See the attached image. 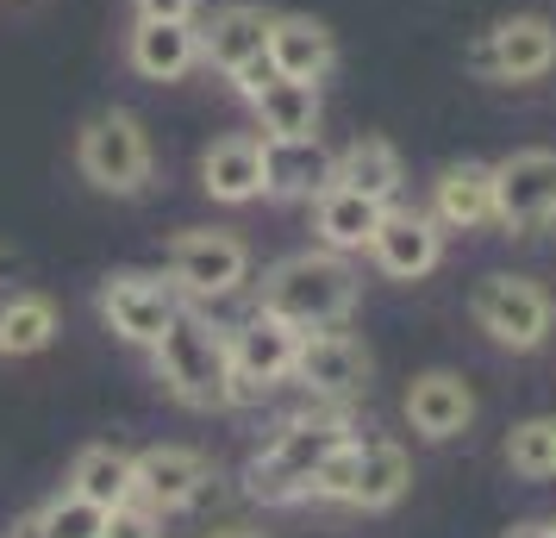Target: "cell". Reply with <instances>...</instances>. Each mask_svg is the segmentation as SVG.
I'll list each match as a JSON object with an SVG mask.
<instances>
[{
    "label": "cell",
    "instance_id": "obj_1",
    "mask_svg": "<svg viewBox=\"0 0 556 538\" xmlns=\"http://www.w3.org/2000/svg\"><path fill=\"white\" fill-rule=\"evenodd\" d=\"M156 351V376L176 395L181 408H231V333H219L206 313L176 308V320L163 326Z\"/></svg>",
    "mask_w": 556,
    "mask_h": 538
},
{
    "label": "cell",
    "instance_id": "obj_2",
    "mask_svg": "<svg viewBox=\"0 0 556 538\" xmlns=\"http://www.w3.org/2000/svg\"><path fill=\"white\" fill-rule=\"evenodd\" d=\"M263 308L301 333H326L356 308V270L338 251H294L263 276Z\"/></svg>",
    "mask_w": 556,
    "mask_h": 538
},
{
    "label": "cell",
    "instance_id": "obj_3",
    "mask_svg": "<svg viewBox=\"0 0 556 538\" xmlns=\"http://www.w3.org/2000/svg\"><path fill=\"white\" fill-rule=\"evenodd\" d=\"M344 438H351V426H344L338 413H313V420H294V426H281L276 445H269V451L251 463V495H256V501H269V508L313 495V476H319V463H326L331 451L344 445Z\"/></svg>",
    "mask_w": 556,
    "mask_h": 538
},
{
    "label": "cell",
    "instance_id": "obj_4",
    "mask_svg": "<svg viewBox=\"0 0 556 538\" xmlns=\"http://www.w3.org/2000/svg\"><path fill=\"white\" fill-rule=\"evenodd\" d=\"M413 483V463H406L401 445H388V438H344L326 463H319V476H313V495L319 501H344V508H394Z\"/></svg>",
    "mask_w": 556,
    "mask_h": 538
},
{
    "label": "cell",
    "instance_id": "obj_5",
    "mask_svg": "<svg viewBox=\"0 0 556 538\" xmlns=\"http://www.w3.org/2000/svg\"><path fill=\"white\" fill-rule=\"evenodd\" d=\"M76 163L81 176L94 182L101 195H138L156 170V151H151V132L138 113L113 107V113H94L76 138Z\"/></svg>",
    "mask_w": 556,
    "mask_h": 538
},
{
    "label": "cell",
    "instance_id": "obj_6",
    "mask_svg": "<svg viewBox=\"0 0 556 538\" xmlns=\"http://www.w3.org/2000/svg\"><path fill=\"white\" fill-rule=\"evenodd\" d=\"M469 313H476V326L494 345H506V351H538L544 338H551V295L538 283H526V276H481L476 288H469Z\"/></svg>",
    "mask_w": 556,
    "mask_h": 538
},
{
    "label": "cell",
    "instance_id": "obj_7",
    "mask_svg": "<svg viewBox=\"0 0 556 538\" xmlns=\"http://www.w3.org/2000/svg\"><path fill=\"white\" fill-rule=\"evenodd\" d=\"M251 276V251L238 232H219V226H194V232H176L169 245V283L194 301H226L238 295Z\"/></svg>",
    "mask_w": 556,
    "mask_h": 538
},
{
    "label": "cell",
    "instance_id": "obj_8",
    "mask_svg": "<svg viewBox=\"0 0 556 538\" xmlns=\"http://www.w3.org/2000/svg\"><path fill=\"white\" fill-rule=\"evenodd\" d=\"M294 351H301V326L276 320L269 308H256L238 333H231V408H251L269 388L294 370Z\"/></svg>",
    "mask_w": 556,
    "mask_h": 538
},
{
    "label": "cell",
    "instance_id": "obj_9",
    "mask_svg": "<svg viewBox=\"0 0 556 538\" xmlns=\"http://www.w3.org/2000/svg\"><path fill=\"white\" fill-rule=\"evenodd\" d=\"M494 220L519 238L556 226V151H513L494 163Z\"/></svg>",
    "mask_w": 556,
    "mask_h": 538
},
{
    "label": "cell",
    "instance_id": "obj_10",
    "mask_svg": "<svg viewBox=\"0 0 556 538\" xmlns=\"http://www.w3.org/2000/svg\"><path fill=\"white\" fill-rule=\"evenodd\" d=\"M469 70L494 82H538L556 70V26L544 13H513L469 51Z\"/></svg>",
    "mask_w": 556,
    "mask_h": 538
},
{
    "label": "cell",
    "instance_id": "obj_11",
    "mask_svg": "<svg viewBox=\"0 0 556 538\" xmlns=\"http://www.w3.org/2000/svg\"><path fill=\"white\" fill-rule=\"evenodd\" d=\"M101 320L126 345H156L163 326L176 320V283H163L151 270H119L101 288Z\"/></svg>",
    "mask_w": 556,
    "mask_h": 538
},
{
    "label": "cell",
    "instance_id": "obj_12",
    "mask_svg": "<svg viewBox=\"0 0 556 538\" xmlns=\"http://www.w3.org/2000/svg\"><path fill=\"white\" fill-rule=\"evenodd\" d=\"M206 483H213V470H206V458L188 451V445H151V451L131 458V495L156 513L188 508Z\"/></svg>",
    "mask_w": 556,
    "mask_h": 538
},
{
    "label": "cell",
    "instance_id": "obj_13",
    "mask_svg": "<svg viewBox=\"0 0 556 538\" xmlns=\"http://www.w3.org/2000/svg\"><path fill=\"white\" fill-rule=\"evenodd\" d=\"M369 251H376L381 276H394V283H419L431 276L438 263H444V226L431 220V213H381L376 238H369Z\"/></svg>",
    "mask_w": 556,
    "mask_h": 538
},
{
    "label": "cell",
    "instance_id": "obj_14",
    "mask_svg": "<svg viewBox=\"0 0 556 538\" xmlns=\"http://www.w3.org/2000/svg\"><path fill=\"white\" fill-rule=\"evenodd\" d=\"M301 388L326 395V401H344L369 383V351L344 333H301V351H294V370H288Z\"/></svg>",
    "mask_w": 556,
    "mask_h": 538
},
{
    "label": "cell",
    "instance_id": "obj_15",
    "mask_svg": "<svg viewBox=\"0 0 556 538\" xmlns=\"http://www.w3.org/2000/svg\"><path fill=\"white\" fill-rule=\"evenodd\" d=\"M269 70L288 82H326L331 63H338V38H331L326 20L313 13H276L269 20Z\"/></svg>",
    "mask_w": 556,
    "mask_h": 538
},
{
    "label": "cell",
    "instance_id": "obj_16",
    "mask_svg": "<svg viewBox=\"0 0 556 538\" xmlns=\"http://www.w3.org/2000/svg\"><path fill=\"white\" fill-rule=\"evenodd\" d=\"M269 7H251V0H238V7H219L213 13V26L201 32V57L219 70V76H238V70H251L263 63L269 51Z\"/></svg>",
    "mask_w": 556,
    "mask_h": 538
},
{
    "label": "cell",
    "instance_id": "obj_17",
    "mask_svg": "<svg viewBox=\"0 0 556 538\" xmlns=\"http://www.w3.org/2000/svg\"><path fill=\"white\" fill-rule=\"evenodd\" d=\"M331 163L319 138H263V195L276 201H313L331 188Z\"/></svg>",
    "mask_w": 556,
    "mask_h": 538
},
{
    "label": "cell",
    "instance_id": "obj_18",
    "mask_svg": "<svg viewBox=\"0 0 556 538\" xmlns=\"http://www.w3.org/2000/svg\"><path fill=\"white\" fill-rule=\"evenodd\" d=\"M244 101H251L263 138H319V120H326V107H319V82H288V76L269 70Z\"/></svg>",
    "mask_w": 556,
    "mask_h": 538
},
{
    "label": "cell",
    "instance_id": "obj_19",
    "mask_svg": "<svg viewBox=\"0 0 556 538\" xmlns=\"http://www.w3.org/2000/svg\"><path fill=\"white\" fill-rule=\"evenodd\" d=\"M126 57L144 82H181L201 63V32H194V20H138Z\"/></svg>",
    "mask_w": 556,
    "mask_h": 538
},
{
    "label": "cell",
    "instance_id": "obj_20",
    "mask_svg": "<svg viewBox=\"0 0 556 538\" xmlns=\"http://www.w3.org/2000/svg\"><path fill=\"white\" fill-rule=\"evenodd\" d=\"M406 420H413L419 438H456L476 420V395H469V383L456 370H426L406 388Z\"/></svg>",
    "mask_w": 556,
    "mask_h": 538
},
{
    "label": "cell",
    "instance_id": "obj_21",
    "mask_svg": "<svg viewBox=\"0 0 556 538\" xmlns=\"http://www.w3.org/2000/svg\"><path fill=\"white\" fill-rule=\"evenodd\" d=\"M201 188L213 195V201H226V207L256 201V195H263V138L231 132V138H219V145H206Z\"/></svg>",
    "mask_w": 556,
    "mask_h": 538
},
{
    "label": "cell",
    "instance_id": "obj_22",
    "mask_svg": "<svg viewBox=\"0 0 556 538\" xmlns=\"http://www.w3.org/2000/svg\"><path fill=\"white\" fill-rule=\"evenodd\" d=\"M381 213L388 207L369 201V195H356V188H344V182H331V188H319L313 195V232L326 238V251H363L369 238H376Z\"/></svg>",
    "mask_w": 556,
    "mask_h": 538
},
{
    "label": "cell",
    "instance_id": "obj_23",
    "mask_svg": "<svg viewBox=\"0 0 556 538\" xmlns=\"http://www.w3.org/2000/svg\"><path fill=\"white\" fill-rule=\"evenodd\" d=\"M431 220L456 232H476L494 220V163H451L438 176V195H431Z\"/></svg>",
    "mask_w": 556,
    "mask_h": 538
},
{
    "label": "cell",
    "instance_id": "obj_24",
    "mask_svg": "<svg viewBox=\"0 0 556 538\" xmlns=\"http://www.w3.org/2000/svg\"><path fill=\"white\" fill-rule=\"evenodd\" d=\"M331 182H344L356 195L394 207V195H401V151H394L388 138H356L351 151L331 163Z\"/></svg>",
    "mask_w": 556,
    "mask_h": 538
},
{
    "label": "cell",
    "instance_id": "obj_25",
    "mask_svg": "<svg viewBox=\"0 0 556 538\" xmlns=\"http://www.w3.org/2000/svg\"><path fill=\"white\" fill-rule=\"evenodd\" d=\"M70 495H81V501H94V508L113 513L119 501H131V458L119 445H88L70 463Z\"/></svg>",
    "mask_w": 556,
    "mask_h": 538
},
{
    "label": "cell",
    "instance_id": "obj_26",
    "mask_svg": "<svg viewBox=\"0 0 556 538\" xmlns=\"http://www.w3.org/2000/svg\"><path fill=\"white\" fill-rule=\"evenodd\" d=\"M51 338H56V308L45 295L0 301V358H38Z\"/></svg>",
    "mask_w": 556,
    "mask_h": 538
},
{
    "label": "cell",
    "instance_id": "obj_27",
    "mask_svg": "<svg viewBox=\"0 0 556 538\" xmlns=\"http://www.w3.org/2000/svg\"><path fill=\"white\" fill-rule=\"evenodd\" d=\"M506 463L519 476H556V413L551 420H526L506 433Z\"/></svg>",
    "mask_w": 556,
    "mask_h": 538
},
{
    "label": "cell",
    "instance_id": "obj_28",
    "mask_svg": "<svg viewBox=\"0 0 556 538\" xmlns=\"http://www.w3.org/2000/svg\"><path fill=\"white\" fill-rule=\"evenodd\" d=\"M38 520L51 526V538H101V533H106V508L81 501V495H56V501L38 513Z\"/></svg>",
    "mask_w": 556,
    "mask_h": 538
},
{
    "label": "cell",
    "instance_id": "obj_29",
    "mask_svg": "<svg viewBox=\"0 0 556 538\" xmlns=\"http://www.w3.org/2000/svg\"><path fill=\"white\" fill-rule=\"evenodd\" d=\"M101 538H163V513L144 508V501L131 495V501H119V508L106 513V533Z\"/></svg>",
    "mask_w": 556,
    "mask_h": 538
},
{
    "label": "cell",
    "instance_id": "obj_30",
    "mask_svg": "<svg viewBox=\"0 0 556 538\" xmlns=\"http://www.w3.org/2000/svg\"><path fill=\"white\" fill-rule=\"evenodd\" d=\"M201 0H138V20H194Z\"/></svg>",
    "mask_w": 556,
    "mask_h": 538
},
{
    "label": "cell",
    "instance_id": "obj_31",
    "mask_svg": "<svg viewBox=\"0 0 556 538\" xmlns=\"http://www.w3.org/2000/svg\"><path fill=\"white\" fill-rule=\"evenodd\" d=\"M7 538H51V526H45L38 513H26V520H13V533Z\"/></svg>",
    "mask_w": 556,
    "mask_h": 538
},
{
    "label": "cell",
    "instance_id": "obj_32",
    "mask_svg": "<svg viewBox=\"0 0 556 538\" xmlns=\"http://www.w3.org/2000/svg\"><path fill=\"white\" fill-rule=\"evenodd\" d=\"M506 538H544V526H513Z\"/></svg>",
    "mask_w": 556,
    "mask_h": 538
},
{
    "label": "cell",
    "instance_id": "obj_33",
    "mask_svg": "<svg viewBox=\"0 0 556 538\" xmlns=\"http://www.w3.org/2000/svg\"><path fill=\"white\" fill-rule=\"evenodd\" d=\"M213 538H263V533H244V526H231V533H213Z\"/></svg>",
    "mask_w": 556,
    "mask_h": 538
},
{
    "label": "cell",
    "instance_id": "obj_34",
    "mask_svg": "<svg viewBox=\"0 0 556 538\" xmlns=\"http://www.w3.org/2000/svg\"><path fill=\"white\" fill-rule=\"evenodd\" d=\"M544 538H556V526H544Z\"/></svg>",
    "mask_w": 556,
    "mask_h": 538
}]
</instances>
